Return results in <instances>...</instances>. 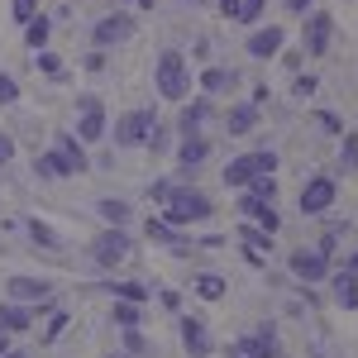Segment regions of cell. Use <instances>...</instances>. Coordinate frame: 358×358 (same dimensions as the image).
<instances>
[{
    "instance_id": "cell-1",
    "label": "cell",
    "mask_w": 358,
    "mask_h": 358,
    "mask_svg": "<svg viewBox=\"0 0 358 358\" xmlns=\"http://www.w3.org/2000/svg\"><path fill=\"white\" fill-rule=\"evenodd\" d=\"M163 220L172 224H201L210 220V196L196 192V187H167V201H163Z\"/></svg>"
},
{
    "instance_id": "cell-2",
    "label": "cell",
    "mask_w": 358,
    "mask_h": 358,
    "mask_svg": "<svg viewBox=\"0 0 358 358\" xmlns=\"http://www.w3.org/2000/svg\"><path fill=\"white\" fill-rule=\"evenodd\" d=\"M158 91H163L167 101H187L192 96V67H187V57L177 53V48H167L158 57Z\"/></svg>"
},
{
    "instance_id": "cell-3",
    "label": "cell",
    "mask_w": 358,
    "mask_h": 358,
    "mask_svg": "<svg viewBox=\"0 0 358 358\" xmlns=\"http://www.w3.org/2000/svg\"><path fill=\"white\" fill-rule=\"evenodd\" d=\"M263 172H277V153H244L234 163H224V187H253Z\"/></svg>"
},
{
    "instance_id": "cell-4",
    "label": "cell",
    "mask_w": 358,
    "mask_h": 358,
    "mask_svg": "<svg viewBox=\"0 0 358 358\" xmlns=\"http://www.w3.org/2000/svg\"><path fill=\"white\" fill-rule=\"evenodd\" d=\"M115 143L124 148H138V143H158V120L148 110H129L115 120Z\"/></svg>"
},
{
    "instance_id": "cell-5",
    "label": "cell",
    "mask_w": 358,
    "mask_h": 358,
    "mask_svg": "<svg viewBox=\"0 0 358 358\" xmlns=\"http://www.w3.org/2000/svg\"><path fill=\"white\" fill-rule=\"evenodd\" d=\"M91 258H96L101 268H120V263L129 258V234H124V224L101 229V234L91 239Z\"/></svg>"
},
{
    "instance_id": "cell-6",
    "label": "cell",
    "mask_w": 358,
    "mask_h": 358,
    "mask_svg": "<svg viewBox=\"0 0 358 358\" xmlns=\"http://www.w3.org/2000/svg\"><path fill=\"white\" fill-rule=\"evenodd\" d=\"M292 273L301 277V282H325V277L334 273L330 268V248L320 244V248H296L292 253Z\"/></svg>"
},
{
    "instance_id": "cell-7",
    "label": "cell",
    "mask_w": 358,
    "mask_h": 358,
    "mask_svg": "<svg viewBox=\"0 0 358 358\" xmlns=\"http://www.w3.org/2000/svg\"><path fill=\"white\" fill-rule=\"evenodd\" d=\"M5 292H10V301H24V306H48L53 301V282L48 277H10L5 282Z\"/></svg>"
},
{
    "instance_id": "cell-8",
    "label": "cell",
    "mask_w": 358,
    "mask_h": 358,
    "mask_svg": "<svg viewBox=\"0 0 358 358\" xmlns=\"http://www.w3.org/2000/svg\"><path fill=\"white\" fill-rule=\"evenodd\" d=\"M334 196H339V187H334V177H310L301 187V210L306 215H325L334 206Z\"/></svg>"
},
{
    "instance_id": "cell-9",
    "label": "cell",
    "mask_w": 358,
    "mask_h": 358,
    "mask_svg": "<svg viewBox=\"0 0 358 358\" xmlns=\"http://www.w3.org/2000/svg\"><path fill=\"white\" fill-rule=\"evenodd\" d=\"M177 325H182V344H187V354H192V358H210V354H215V339H210V330H206L201 315H182Z\"/></svg>"
},
{
    "instance_id": "cell-10",
    "label": "cell",
    "mask_w": 358,
    "mask_h": 358,
    "mask_svg": "<svg viewBox=\"0 0 358 358\" xmlns=\"http://www.w3.org/2000/svg\"><path fill=\"white\" fill-rule=\"evenodd\" d=\"M239 210H244V220L263 224L268 234H277V224H282V215L273 210V201H268V196H258V192H244V196H239Z\"/></svg>"
},
{
    "instance_id": "cell-11",
    "label": "cell",
    "mask_w": 358,
    "mask_h": 358,
    "mask_svg": "<svg viewBox=\"0 0 358 358\" xmlns=\"http://www.w3.org/2000/svg\"><path fill=\"white\" fill-rule=\"evenodd\" d=\"M77 138H82V143H96V138H106V110H101V101H96V96H82Z\"/></svg>"
},
{
    "instance_id": "cell-12",
    "label": "cell",
    "mask_w": 358,
    "mask_h": 358,
    "mask_svg": "<svg viewBox=\"0 0 358 358\" xmlns=\"http://www.w3.org/2000/svg\"><path fill=\"white\" fill-rule=\"evenodd\" d=\"M239 239H244V258L253 263V268H263V263H268V253H273V234H268L263 224L248 220L244 229H239Z\"/></svg>"
},
{
    "instance_id": "cell-13",
    "label": "cell",
    "mask_w": 358,
    "mask_h": 358,
    "mask_svg": "<svg viewBox=\"0 0 358 358\" xmlns=\"http://www.w3.org/2000/svg\"><path fill=\"white\" fill-rule=\"evenodd\" d=\"M239 349H248L253 358H282V339H277V325H258L253 334L239 339Z\"/></svg>"
},
{
    "instance_id": "cell-14",
    "label": "cell",
    "mask_w": 358,
    "mask_h": 358,
    "mask_svg": "<svg viewBox=\"0 0 358 358\" xmlns=\"http://www.w3.org/2000/svg\"><path fill=\"white\" fill-rule=\"evenodd\" d=\"M330 296L339 310H358V273H349V268L330 273Z\"/></svg>"
},
{
    "instance_id": "cell-15",
    "label": "cell",
    "mask_w": 358,
    "mask_h": 358,
    "mask_svg": "<svg viewBox=\"0 0 358 358\" xmlns=\"http://www.w3.org/2000/svg\"><path fill=\"white\" fill-rule=\"evenodd\" d=\"M0 330H10V334L34 330V306H24V301H5V306H0Z\"/></svg>"
},
{
    "instance_id": "cell-16",
    "label": "cell",
    "mask_w": 358,
    "mask_h": 358,
    "mask_svg": "<svg viewBox=\"0 0 358 358\" xmlns=\"http://www.w3.org/2000/svg\"><path fill=\"white\" fill-rule=\"evenodd\" d=\"M34 172H38L43 182H57V177H77L62 148H53V153H43V158H34Z\"/></svg>"
},
{
    "instance_id": "cell-17",
    "label": "cell",
    "mask_w": 358,
    "mask_h": 358,
    "mask_svg": "<svg viewBox=\"0 0 358 358\" xmlns=\"http://www.w3.org/2000/svg\"><path fill=\"white\" fill-rule=\"evenodd\" d=\"M134 34V20L129 15H106L101 24H96V43H120V38H129Z\"/></svg>"
},
{
    "instance_id": "cell-18",
    "label": "cell",
    "mask_w": 358,
    "mask_h": 358,
    "mask_svg": "<svg viewBox=\"0 0 358 358\" xmlns=\"http://www.w3.org/2000/svg\"><path fill=\"white\" fill-rule=\"evenodd\" d=\"M192 292L201 296V301H224L229 282H224L220 273H196V277H192Z\"/></svg>"
},
{
    "instance_id": "cell-19",
    "label": "cell",
    "mask_w": 358,
    "mask_h": 358,
    "mask_svg": "<svg viewBox=\"0 0 358 358\" xmlns=\"http://www.w3.org/2000/svg\"><path fill=\"white\" fill-rule=\"evenodd\" d=\"M325 43H330V15H310L306 20V48L310 53H325Z\"/></svg>"
},
{
    "instance_id": "cell-20",
    "label": "cell",
    "mask_w": 358,
    "mask_h": 358,
    "mask_svg": "<svg viewBox=\"0 0 358 358\" xmlns=\"http://www.w3.org/2000/svg\"><path fill=\"white\" fill-rule=\"evenodd\" d=\"M24 229H29V239H34V244L43 248V253H62V234H57L53 224H43V220H29Z\"/></svg>"
},
{
    "instance_id": "cell-21",
    "label": "cell",
    "mask_w": 358,
    "mask_h": 358,
    "mask_svg": "<svg viewBox=\"0 0 358 358\" xmlns=\"http://www.w3.org/2000/svg\"><path fill=\"white\" fill-rule=\"evenodd\" d=\"M263 5H268V0H220V10L229 20H239V24H253V20L263 15Z\"/></svg>"
},
{
    "instance_id": "cell-22",
    "label": "cell",
    "mask_w": 358,
    "mask_h": 358,
    "mask_svg": "<svg viewBox=\"0 0 358 358\" xmlns=\"http://www.w3.org/2000/svg\"><path fill=\"white\" fill-rule=\"evenodd\" d=\"M277 48H282V29H263V34L248 38V53L253 57H273Z\"/></svg>"
},
{
    "instance_id": "cell-23",
    "label": "cell",
    "mask_w": 358,
    "mask_h": 358,
    "mask_svg": "<svg viewBox=\"0 0 358 358\" xmlns=\"http://www.w3.org/2000/svg\"><path fill=\"white\" fill-rule=\"evenodd\" d=\"M96 215H101L106 224H124V220H129V206L115 201V196H106V201H96Z\"/></svg>"
},
{
    "instance_id": "cell-24",
    "label": "cell",
    "mask_w": 358,
    "mask_h": 358,
    "mask_svg": "<svg viewBox=\"0 0 358 358\" xmlns=\"http://www.w3.org/2000/svg\"><path fill=\"white\" fill-rule=\"evenodd\" d=\"M106 292H110V296H120V301H148V287H143V282H110V287H106Z\"/></svg>"
},
{
    "instance_id": "cell-25",
    "label": "cell",
    "mask_w": 358,
    "mask_h": 358,
    "mask_svg": "<svg viewBox=\"0 0 358 358\" xmlns=\"http://www.w3.org/2000/svg\"><path fill=\"white\" fill-rule=\"evenodd\" d=\"M110 315H115V325H120V330H134V325H138V301H120V296H115Z\"/></svg>"
},
{
    "instance_id": "cell-26",
    "label": "cell",
    "mask_w": 358,
    "mask_h": 358,
    "mask_svg": "<svg viewBox=\"0 0 358 358\" xmlns=\"http://www.w3.org/2000/svg\"><path fill=\"white\" fill-rule=\"evenodd\" d=\"M24 43L29 48H43V43H48V20H43V15H34L24 24Z\"/></svg>"
},
{
    "instance_id": "cell-27",
    "label": "cell",
    "mask_w": 358,
    "mask_h": 358,
    "mask_svg": "<svg viewBox=\"0 0 358 358\" xmlns=\"http://www.w3.org/2000/svg\"><path fill=\"white\" fill-rule=\"evenodd\" d=\"M177 158H182V167H187V163H201V158H206V138L187 134V138H182V148H177Z\"/></svg>"
},
{
    "instance_id": "cell-28",
    "label": "cell",
    "mask_w": 358,
    "mask_h": 358,
    "mask_svg": "<svg viewBox=\"0 0 358 358\" xmlns=\"http://www.w3.org/2000/svg\"><path fill=\"white\" fill-rule=\"evenodd\" d=\"M67 325H72V315H67V310H57L53 320H48V330H43V339H48V344H53V339H62V330H67Z\"/></svg>"
},
{
    "instance_id": "cell-29",
    "label": "cell",
    "mask_w": 358,
    "mask_h": 358,
    "mask_svg": "<svg viewBox=\"0 0 358 358\" xmlns=\"http://www.w3.org/2000/svg\"><path fill=\"white\" fill-rule=\"evenodd\" d=\"M124 354H148V339H143V334H138V325H134V330H124Z\"/></svg>"
},
{
    "instance_id": "cell-30",
    "label": "cell",
    "mask_w": 358,
    "mask_h": 358,
    "mask_svg": "<svg viewBox=\"0 0 358 358\" xmlns=\"http://www.w3.org/2000/svg\"><path fill=\"white\" fill-rule=\"evenodd\" d=\"M15 96H20L15 77H5V72H0V106H15Z\"/></svg>"
},
{
    "instance_id": "cell-31",
    "label": "cell",
    "mask_w": 358,
    "mask_h": 358,
    "mask_svg": "<svg viewBox=\"0 0 358 358\" xmlns=\"http://www.w3.org/2000/svg\"><path fill=\"white\" fill-rule=\"evenodd\" d=\"M224 86H229V72L210 67V72H206V91H224Z\"/></svg>"
},
{
    "instance_id": "cell-32",
    "label": "cell",
    "mask_w": 358,
    "mask_h": 358,
    "mask_svg": "<svg viewBox=\"0 0 358 358\" xmlns=\"http://www.w3.org/2000/svg\"><path fill=\"white\" fill-rule=\"evenodd\" d=\"M248 124H253V110H234L229 115V129H234V134H244Z\"/></svg>"
},
{
    "instance_id": "cell-33",
    "label": "cell",
    "mask_w": 358,
    "mask_h": 358,
    "mask_svg": "<svg viewBox=\"0 0 358 358\" xmlns=\"http://www.w3.org/2000/svg\"><path fill=\"white\" fill-rule=\"evenodd\" d=\"M38 67H43V72H62V62H57V53H48V48H38Z\"/></svg>"
},
{
    "instance_id": "cell-34",
    "label": "cell",
    "mask_w": 358,
    "mask_h": 358,
    "mask_svg": "<svg viewBox=\"0 0 358 358\" xmlns=\"http://www.w3.org/2000/svg\"><path fill=\"white\" fill-rule=\"evenodd\" d=\"M15 20H20V24L34 20V0H15Z\"/></svg>"
},
{
    "instance_id": "cell-35",
    "label": "cell",
    "mask_w": 358,
    "mask_h": 358,
    "mask_svg": "<svg viewBox=\"0 0 358 358\" xmlns=\"http://www.w3.org/2000/svg\"><path fill=\"white\" fill-rule=\"evenodd\" d=\"M354 163H358V138L349 134L344 138V167H354Z\"/></svg>"
},
{
    "instance_id": "cell-36",
    "label": "cell",
    "mask_w": 358,
    "mask_h": 358,
    "mask_svg": "<svg viewBox=\"0 0 358 358\" xmlns=\"http://www.w3.org/2000/svg\"><path fill=\"white\" fill-rule=\"evenodd\" d=\"M158 301H163L167 310H182V296H177V292H158Z\"/></svg>"
},
{
    "instance_id": "cell-37",
    "label": "cell",
    "mask_w": 358,
    "mask_h": 358,
    "mask_svg": "<svg viewBox=\"0 0 358 358\" xmlns=\"http://www.w3.org/2000/svg\"><path fill=\"white\" fill-rule=\"evenodd\" d=\"M310 91H315V77H301V82H296V101H306Z\"/></svg>"
},
{
    "instance_id": "cell-38",
    "label": "cell",
    "mask_w": 358,
    "mask_h": 358,
    "mask_svg": "<svg viewBox=\"0 0 358 358\" xmlns=\"http://www.w3.org/2000/svg\"><path fill=\"white\" fill-rule=\"evenodd\" d=\"M10 153H15V143H10V138L0 134V163H10Z\"/></svg>"
},
{
    "instance_id": "cell-39",
    "label": "cell",
    "mask_w": 358,
    "mask_h": 358,
    "mask_svg": "<svg viewBox=\"0 0 358 358\" xmlns=\"http://www.w3.org/2000/svg\"><path fill=\"white\" fill-rule=\"evenodd\" d=\"M339 268H349V273H358V253H349V258H344Z\"/></svg>"
},
{
    "instance_id": "cell-40",
    "label": "cell",
    "mask_w": 358,
    "mask_h": 358,
    "mask_svg": "<svg viewBox=\"0 0 358 358\" xmlns=\"http://www.w3.org/2000/svg\"><path fill=\"white\" fill-rule=\"evenodd\" d=\"M224 358H253V354H248V349H239V344H234V349H229V354H224Z\"/></svg>"
},
{
    "instance_id": "cell-41",
    "label": "cell",
    "mask_w": 358,
    "mask_h": 358,
    "mask_svg": "<svg viewBox=\"0 0 358 358\" xmlns=\"http://www.w3.org/2000/svg\"><path fill=\"white\" fill-rule=\"evenodd\" d=\"M5 349H10V330H0V354H5Z\"/></svg>"
},
{
    "instance_id": "cell-42",
    "label": "cell",
    "mask_w": 358,
    "mask_h": 358,
    "mask_svg": "<svg viewBox=\"0 0 358 358\" xmlns=\"http://www.w3.org/2000/svg\"><path fill=\"white\" fill-rule=\"evenodd\" d=\"M0 358H29V354H15V349H5V354H0Z\"/></svg>"
},
{
    "instance_id": "cell-43",
    "label": "cell",
    "mask_w": 358,
    "mask_h": 358,
    "mask_svg": "<svg viewBox=\"0 0 358 358\" xmlns=\"http://www.w3.org/2000/svg\"><path fill=\"white\" fill-rule=\"evenodd\" d=\"M106 358H129V354H106Z\"/></svg>"
},
{
    "instance_id": "cell-44",
    "label": "cell",
    "mask_w": 358,
    "mask_h": 358,
    "mask_svg": "<svg viewBox=\"0 0 358 358\" xmlns=\"http://www.w3.org/2000/svg\"><path fill=\"white\" fill-rule=\"evenodd\" d=\"M138 5H153V0H138Z\"/></svg>"
}]
</instances>
